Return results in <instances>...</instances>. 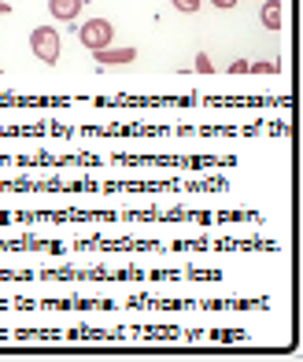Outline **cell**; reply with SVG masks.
Listing matches in <instances>:
<instances>
[{
  "label": "cell",
  "mask_w": 303,
  "mask_h": 362,
  "mask_svg": "<svg viewBox=\"0 0 303 362\" xmlns=\"http://www.w3.org/2000/svg\"><path fill=\"white\" fill-rule=\"evenodd\" d=\"M30 48H33V56H41L45 63H56L59 59V34H56V26H38L30 34Z\"/></svg>",
  "instance_id": "6da1fadb"
},
{
  "label": "cell",
  "mask_w": 303,
  "mask_h": 362,
  "mask_svg": "<svg viewBox=\"0 0 303 362\" xmlns=\"http://www.w3.org/2000/svg\"><path fill=\"white\" fill-rule=\"evenodd\" d=\"M111 37H115V26L108 19H89L86 26H78V41L86 48H93V52H96V48H108Z\"/></svg>",
  "instance_id": "7a4b0ae2"
},
{
  "label": "cell",
  "mask_w": 303,
  "mask_h": 362,
  "mask_svg": "<svg viewBox=\"0 0 303 362\" xmlns=\"http://www.w3.org/2000/svg\"><path fill=\"white\" fill-rule=\"evenodd\" d=\"M133 59H137V48H96V63L104 67H126Z\"/></svg>",
  "instance_id": "3957f363"
},
{
  "label": "cell",
  "mask_w": 303,
  "mask_h": 362,
  "mask_svg": "<svg viewBox=\"0 0 303 362\" xmlns=\"http://www.w3.org/2000/svg\"><path fill=\"white\" fill-rule=\"evenodd\" d=\"M81 4H86V0H48V11H52V19H59V23H74Z\"/></svg>",
  "instance_id": "277c9868"
},
{
  "label": "cell",
  "mask_w": 303,
  "mask_h": 362,
  "mask_svg": "<svg viewBox=\"0 0 303 362\" xmlns=\"http://www.w3.org/2000/svg\"><path fill=\"white\" fill-rule=\"evenodd\" d=\"M263 26L281 30V0H263Z\"/></svg>",
  "instance_id": "5b68a950"
},
{
  "label": "cell",
  "mask_w": 303,
  "mask_h": 362,
  "mask_svg": "<svg viewBox=\"0 0 303 362\" xmlns=\"http://www.w3.org/2000/svg\"><path fill=\"white\" fill-rule=\"evenodd\" d=\"M200 4H204V0H174V8H178V11H185V15H193Z\"/></svg>",
  "instance_id": "8992f818"
},
{
  "label": "cell",
  "mask_w": 303,
  "mask_h": 362,
  "mask_svg": "<svg viewBox=\"0 0 303 362\" xmlns=\"http://www.w3.org/2000/svg\"><path fill=\"white\" fill-rule=\"evenodd\" d=\"M196 71L207 74V71H211V59H207V56H196Z\"/></svg>",
  "instance_id": "52a82bcc"
},
{
  "label": "cell",
  "mask_w": 303,
  "mask_h": 362,
  "mask_svg": "<svg viewBox=\"0 0 303 362\" xmlns=\"http://www.w3.org/2000/svg\"><path fill=\"white\" fill-rule=\"evenodd\" d=\"M211 4H215V8H233L237 0H211Z\"/></svg>",
  "instance_id": "ba28073f"
},
{
  "label": "cell",
  "mask_w": 303,
  "mask_h": 362,
  "mask_svg": "<svg viewBox=\"0 0 303 362\" xmlns=\"http://www.w3.org/2000/svg\"><path fill=\"white\" fill-rule=\"evenodd\" d=\"M8 11H11V8H8V4H4V0H0V15H8Z\"/></svg>",
  "instance_id": "9c48e42d"
}]
</instances>
